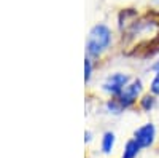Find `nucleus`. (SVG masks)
Instances as JSON below:
<instances>
[{
  "label": "nucleus",
  "instance_id": "obj_9",
  "mask_svg": "<svg viewBox=\"0 0 159 158\" xmlns=\"http://www.w3.org/2000/svg\"><path fill=\"white\" fill-rule=\"evenodd\" d=\"M91 72H92L91 61H89V59H84V80H86V82L91 78Z\"/></svg>",
  "mask_w": 159,
  "mask_h": 158
},
{
  "label": "nucleus",
  "instance_id": "obj_2",
  "mask_svg": "<svg viewBox=\"0 0 159 158\" xmlns=\"http://www.w3.org/2000/svg\"><path fill=\"white\" fill-rule=\"evenodd\" d=\"M140 91H142V82H140V80L132 82L130 85H127V86L121 91V94L118 96V102L121 104L123 109L130 107V105L137 101V96L140 94Z\"/></svg>",
  "mask_w": 159,
  "mask_h": 158
},
{
  "label": "nucleus",
  "instance_id": "obj_11",
  "mask_svg": "<svg viewBox=\"0 0 159 158\" xmlns=\"http://www.w3.org/2000/svg\"><path fill=\"white\" fill-rule=\"evenodd\" d=\"M84 141H86V142L91 141V133H86V134H84Z\"/></svg>",
  "mask_w": 159,
  "mask_h": 158
},
{
  "label": "nucleus",
  "instance_id": "obj_8",
  "mask_svg": "<svg viewBox=\"0 0 159 158\" xmlns=\"http://www.w3.org/2000/svg\"><path fill=\"white\" fill-rule=\"evenodd\" d=\"M107 109L108 110H111L113 113H119L123 110V107H121V104L118 102V99H113V101H110L108 104H107Z\"/></svg>",
  "mask_w": 159,
  "mask_h": 158
},
{
  "label": "nucleus",
  "instance_id": "obj_4",
  "mask_svg": "<svg viewBox=\"0 0 159 158\" xmlns=\"http://www.w3.org/2000/svg\"><path fill=\"white\" fill-rule=\"evenodd\" d=\"M127 82H129V77L124 75V74H113L111 77H108L103 83V89L110 94H115V96H119L121 91L127 86Z\"/></svg>",
  "mask_w": 159,
  "mask_h": 158
},
{
  "label": "nucleus",
  "instance_id": "obj_7",
  "mask_svg": "<svg viewBox=\"0 0 159 158\" xmlns=\"http://www.w3.org/2000/svg\"><path fill=\"white\" fill-rule=\"evenodd\" d=\"M140 104H142V107H143L145 110H150V109H153V105H154V98L148 94V96H145V98L142 99Z\"/></svg>",
  "mask_w": 159,
  "mask_h": 158
},
{
  "label": "nucleus",
  "instance_id": "obj_10",
  "mask_svg": "<svg viewBox=\"0 0 159 158\" xmlns=\"http://www.w3.org/2000/svg\"><path fill=\"white\" fill-rule=\"evenodd\" d=\"M151 91H153V94H159V72L156 74L154 80L151 82Z\"/></svg>",
  "mask_w": 159,
  "mask_h": 158
},
{
  "label": "nucleus",
  "instance_id": "obj_1",
  "mask_svg": "<svg viewBox=\"0 0 159 158\" xmlns=\"http://www.w3.org/2000/svg\"><path fill=\"white\" fill-rule=\"evenodd\" d=\"M110 42H111L110 29L103 24H99V26H94L91 29L88 43H86V50L91 56H99L103 50H107Z\"/></svg>",
  "mask_w": 159,
  "mask_h": 158
},
{
  "label": "nucleus",
  "instance_id": "obj_3",
  "mask_svg": "<svg viewBox=\"0 0 159 158\" xmlns=\"http://www.w3.org/2000/svg\"><path fill=\"white\" fill-rule=\"evenodd\" d=\"M154 137H156V129H154V125H151V123L140 126L134 133V141L140 146V149H147V147L153 146Z\"/></svg>",
  "mask_w": 159,
  "mask_h": 158
},
{
  "label": "nucleus",
  "instance_id": "obj_5",
  "mask_svg": "<svg viewBox=\"0 0 159 158\" xmlns=\"http://www.w3.org/2000/svg\"><path fill=\"white\" fill-rule=\"evenodd\" d=\"M139 152H140V146H139V144H137L134 139H130V141L126 142L121 158H137Z\"/></svg>",
  "mask_w": 159,
  "mask_h": 158
},
{
  "label": "nucleus",
  "instance_id": "obj_6",
  "mask_svg": "<svg viewBox=\"0 0 159 158\" xmlns=\"http://www.w3.org/2000/svg\"><path fill=\"white\" fill-rule=\"evenodd\" d=\"M115 134L113 133H105L103 134V137H102V150H103V153H110L111 150H113V147H115Z\"/></svg>",
  "mask_w": 159,
  "mask_h": 158
}]
</instances>
